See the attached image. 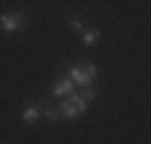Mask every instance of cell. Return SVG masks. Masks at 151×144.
<instances>
[{"instance_id": "7a4b0ae2", "label": "cell", "mask_w": 151, "mask_h": 144, "mask_svg": "<svg viewBox=\"0 0 151 144\" xmlns=\"http://www.w3.org/2000/svg\"><path fill=\"white\" fill-rule=\"evenodd\" d=\"M96 75H99V67L93 63H79V65H72L70 67V79L74 84H79V89L86 86V84H93Z\"/></svg>"}, {"instance_id": "8992f818", "label": "cell", "mask_w": 151, "mask_h": 144, "mask_svg": "<svg viewBox=\"0 0 151 144\" xmlns=\"http://www.w3.org/2000/svg\"><path fill=\"white\" fill-rule=\"evenodd\" d=\"M99 39H101V31L99 29H82V41L86 46H93Z\"/></svg>"}, {"instance_id": "6da1fadb", "label": "cell", "mask_w": 151, "mask_h": 144, "mask_svg": "<svg viewBox=\"0 0 151 144\" xmlns=\"http://www.w3.org/2000/svg\"><path fill=\"white\" fill-rule=\"evenodd\" d=\"M86 106H89V101L82 96V94H67V96H63V101H60V113L65 115V118H79V115H84L86 113Z\"/></svg>"}, {"instance_id": "ba28073f", "label": "cell", "mask_w": 151, "mask_h": 144, "mask_svg": "<svg viewBox=\"0 0 151 144\" xmlns=\"http://www.w3.org/2000/svg\"><path fill=\"white\" fill-rule=\"evenodd\" d=\"M82 96H84L86 101H91L93 96H96V89H93V84H86V86H82Z\"/></svg>"}, {"instance_id": "52a82bcc", "label": "cell", "mask_w": 151, "mask_h": 144, "mask_svg": "<svg viewBox=\"0 0 151 144\" xmlns=\"http://www.w3.org/2000/svg\"><path fill=\"white\" fill-rule=\"evenodd\" d=\"M41 113H43V118H46L48 122H58L60 115H63V113H60V108H53V106H43V108H41Z\"/></svg>"}, {"instance_id": "277c9868", "label": "cell", "mask_w": 151, "mask_h": 144, "mask_svg": "<svg viewBox=\"0 0 151 144\" xmlns=\"http://www.w3.org/2000/svg\"><path fill=\"white\" fill-rule=\"evenodd\" d=\"M74 86H77V84H74L70 77H63V79L55 82V86H53V96H55V99H63V96H67V94L74 91Z\"/></svg>"}, {"instance_id": "3957f363", "label": "cell", "mask_w": 151, "mask_h": 144, "mask_svg": "<svg viewBox=\"0 0 151 144\" xmlns=\"http://www.w3.org/2000/svg\"><path fill=\"white\" fill-rule=\"evenodd\" d=\"M27 27V17L22 12H5L0 14V29L5 34H14V31H22Z\"/></svg>"}, {"instance_id": "5b68a950", "label": "cell", "mask_w": 151, "mask_h": 144, "mask_svg": "<svg viewBox=\"0 0 151 144\" xmlns=\"http://www.w3.org/2000/svg\"><path fill=\"white\" fill-rule=\"evenodd\" d=\"M22 120H24L27 125H34L36 120H41V106H36V103L27 106L24 111H22Z\"/></svg>"}, {"instance_id": "9c48e42d", "label": "cell", "mask_w": 151, "mask_h": 144, "mask_svg": "<svg viewBox=\"0 0 151 144\" xmlns=\"http://www.w3.org/2000/svg\"><path fill=\"white\" fill-rule=\"evenodd\" d=\"M70 29H72V31H82V29H84V22L77 19V17H72V19H70Z\"/></svg>"}]
</instances>
